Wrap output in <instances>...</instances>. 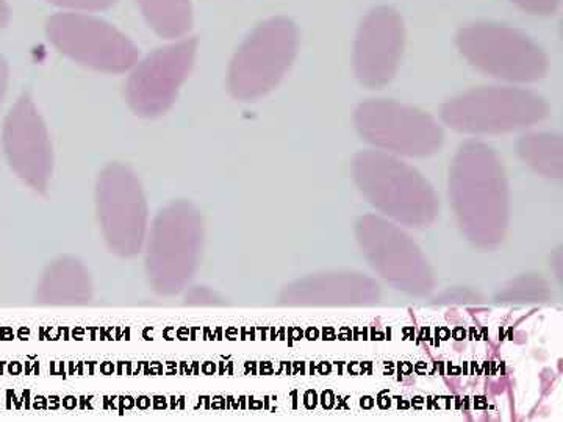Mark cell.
<instances>
[{"mask_svg":"<svg viewBox=\"0 0 563 422\" xmlns=\"http://www.w3.org/2000/svg\"><path fill=\"white\" fill-rule=\"evenodd\" d=\"M355 179L374 206L398 220L407 221V216H410L406 202H410L424 222L433 214L435 198L428 181L390 155L383 152L358 155L355 160Z\"/></svg>","mask_w":563,"mask_h":422,"instance_id":"277c9868","label":"cell"},{"mask_svg":"<svg viewBox=\"0 0 563 422\" xmlns=\"http://www.w3.org/2000/svg\"><path fill=\"white\" fill-rule=\"evenodd\" d=\"M547 103L520 88H479L443 107L444 122L466 133H504L536 124L547 116Z\"/></svg>","mask_w":563,"mask_h":422,"instance_id":"3957f363","label":"cell"},{"mask_svg":"<svg viewBox=\"0 0 563 422\" xmlns=\"http://www.w3.org/2000/svg\"><path fill=\"white\" fill-rule=\"evenodd\" d=\"M196 40H185L155 51L129 80L128 98L132 109L143 116L165 113L187 79L196 57Z\"/></svg>","mask_w":563,"mask_h":422,"instance_id":"52a82bcc","label":"cell"},{"mask_svg":"<svg viewBox=\"0 0 563 422\" xmlns=\"http://www.w3.org/2000/svg\"><path fill=\"white\" fill-rule=\"evenodd\" d=\"M3 84H5V63L0 58V92L3 90Z\"/></svg>","mask_w":563,"mask_h":422,"instance_id":"e0dca14e","label":"cell"},{"mask_svg":"<svg viewBox=\"0 0 563 422\" xmlns=\"http://www.w3.org/2000/svg\"><path fill=\"white\" fill-rule=\"evenodd\" d=\"M363 138L401 155H431L440 149L443 132L429 114L391 101H372L355 114Z\"/></svg>","mask_w":563,"mask_h":422,"instance_id":"5b68a950","label":"cell"},{"mask_svg":"<svg viewBox=\"0 0 563 422\" xmlns=\"http://www.w3.org/2000/svg\"><path fill=\"white\" fill-rule=\"evenodd\" d=\"M47 33L55 46L81 65L122 73L135 65L139 51L107 22L79 13L51 18Z\"/></svg>","mask_w":563,"mask_h":422,"instance_id":"8992f818","label":"cell"},{"mask_svg":"<svg viewBox=\"0 0 563 422\" xmlns=\"http://www.w3.org/2000/svg\"><path fill=\"white\" fill-rule=\"evenodd\" d=\"M49 2L55 5L68 7V9L96 11L110 9L117 3V0H49Z\"/></svg>","mask_w":563,"mask_h":422,"instance_id":"9a60e30c","label":"cell"},{"mask_svg":"<svg viewBox=\"0 0 563 422\" xmlns=\"http://www.w3.org/2000/svg\"><path fill=\"white\" fill-rule=\"evenodd\" d=\"M520 155L536 171L548 177H561L563 147L561 136L550 133H536L520 141Z\"/></svg>","mask_w":563,"mask_h":422,"instance_id":"4fadbf2b","label":"cell"},{"mask_svg":"<svg viewBox=\"0 0 563 422\" xmlns=\"http://www.w3.org/2000/svg\"><path fill=\"white\" fill-rule=\"evenodd\" d=\"M99 206L103 225L109 235L117 227L110 242L114 243L121 229L118 249L129 255L140 249L144 231V206L140 185L124 166H110L99 184Z\"/></svg>","mask_w":563,"mask_h":422,"instance_id":"9c48e42d","label":"cell"},{"mask_svg":"<svg viewBox=\"0 0 563 422\" xmlns=\"http://www.w3.org/2000/svg\"><path fill=\"white\" fill-rule=\"evenodd\" d=\"M512 2L521 10L528 11V13L547 16V14H553L558 10L561 0H512Z\"/></svg>","mask_w":563,"mask_h":422,"instance_id":"5bb4252c","label":"cell"},{"mask_svg":"<svg viewBox=\"0 0 563 422\" xmlns=\"http://www.w3.org/2000/svg\"><path fill=\"white\" fill-rule=\"evenodd\" d=\"M10 149L14 158L33 174L46 173L49 166V147H47L44 129L35 116L31 103H21L13 114L9 127Z\"/></svg>","mask_w":563,"mask_h":422,"instance_id":"30bf717a","label":"cell"},{"mask_svg":"<svg viewBox=\"0 0 563 422\" xmlns=\"http://www.w3.org/2000/svg\"><path fill=\"white\" fill-rule=\"evenodd\" d=\"M457 46L473 66L498 79L536 81L547 74L544 52L525 33L507 25H468L459 32Z\"/></svg>","mask_w":563,"mask_h":422,"instance_id":"7a4b0ae2","label":"cell"},{"mask_svg":"<svg viewBox=\"0 0 563 422\" xmlns=\"http://www.w3.org/2000/svg\"><path fill=\"white\" fill-rule=\"evenodd\" d=\"M9 7H7L5 0H0V29L9 24Z\"/></svg>","mask_w":563,"mask_h":422,"instance_id":"2e32d148","label":"cell"},{"mask_svg":"<svg viewBox=\"0 0 563 422\" xmlns=\"http://www.w3.org/2000/svg\"><path fill=\"white\" fill-rule=\"evenodd\" d=\"M139 5L151 27L165 38H180L191 29L190 0H139Z\"/></svg>","mask_w":563,"mask_h":422,"instance_id":"7c38bea8","label":"cell"},{"mask_svg":"<svg viewBox=\"0 0 563 422\" xmlns=\"http://www.w3.org/2000/svg\"><path fill=\"white\" fill-rule=\"evenodd\" d=\"M298 51V29L287 18L258 25L233 57L229 87L235 98L257 99L282 80Z\"/></svg>","mask_w":563,"mask_h":422,"instance_id":"6da1fadb","label":"cell"},{"mask_svg":"<svg viewBox=\"0 0 563 422\" xmlns=\"http://www.w3.org/2000/svg\"><path fill=\"white\" fill-rule=\"evenodd\" d=\"M404 22L398 11L379 7L366 14L355 41V73L363 85L379 88L395 77L404 51Z\"/></svg>","mask_w":563,"mask_h":422,"instance_id":"ba28073f","label":"cell"},{"mask_svg":"<svg viewBox=\"0 0 563 422\" xmlns=\"http://www.w3.org/2000/svg\"><path fill=\"white\" fill-rule=\"evenodd\" d=\"M157 235L154 236V246L150 247V266H157L155 276L161 277L172 266L173 287H176L177 279L190 274L192 254H195L196 236H192L191 222L184 227H165L163 222L157 224Z\"/></svg>","mask_w":563,"mask_h":422,"instance_id":"8fae6325","label":"cell"}]
</instances>
